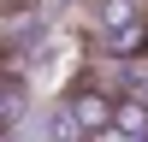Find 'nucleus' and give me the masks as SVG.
Here are the masks:
<instances>
[{
  "instance_id": "f257e3e1",
  "label": "nucleus",
  "mask_w": 148,
  "mask_h": 142,
  "mask_svg": "<svg viewBox=\"0 0 148 142\" xmlns=\"http://www.w3.org/2000/svg\"><path fill=\"white\" fill-rule=\"evenodd\" d=\"M113 101H119V89H107L95 71L71 77L65 95L53 101V130H59V142H89L95 130H107V124H113Z\"/></svg>"
},
{
  "instance_id": "20e7f679",
  "label": "nucleus",
  "mask_w": 148,
  "mask_h": 142,
  "mask_svg": "<svg viewBox=\"0 0 148 142\" xmlns=\"http://www.w3.org/2000/svg\"><path fill=\"white\" fill-rule=\"evenodd\" d=\"M18 12H30V0H0V24H6V18H18Z\"/></svg>"
},
{
  "instance_id": "7ed1b4c3",
  "label": "nucleus",
  "mask_w": 148,
  "mask_h": 142,
  "mask_svg": "<svg viewBox=\"0 0 148 142\" xmlns=\"http://www.w3.org/2000/svg\"><path fill=\"white\" fill-rule=\"evenodd\" d=\"M89 142H136V136H125V130H119V124H107V130H95Z\"/></svg>"
},
{
  "instance_id": "f03ea898",
  "label": "nucleus",
  "mask_w": 148,
  "mask_h": 142,
  "mask_svg": "<svg viewBox=\"0 0 148 142\" xmlns=\"http://www.w3.org/2000/svg\"><path fill=\"white\" fill-rule=\"evenodd\" d=\"M113 124L125 130V136L148 142V77L130 83V89H119V101H113Z\"/></svg>"
}]
</instances>
